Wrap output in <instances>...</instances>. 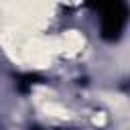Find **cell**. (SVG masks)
<instances>
[{
    "label": "cell",
    "instance_id": "obj_1",
    "mask_svg": "<svg viewBox=\"0 0 130 130\" xmlns=\"http://www.w3.org/2000/svg\"><path fill=\"white\" fill-rule=\"evenodd\" d=\"M126 16H128V8L122 2H114L110 6H104L102 16H100L102 37L108 41H118L124 26H126Z\"/></svg>",
    "mask_w": 130,
    "mask_h": 130
}]
</instances>
